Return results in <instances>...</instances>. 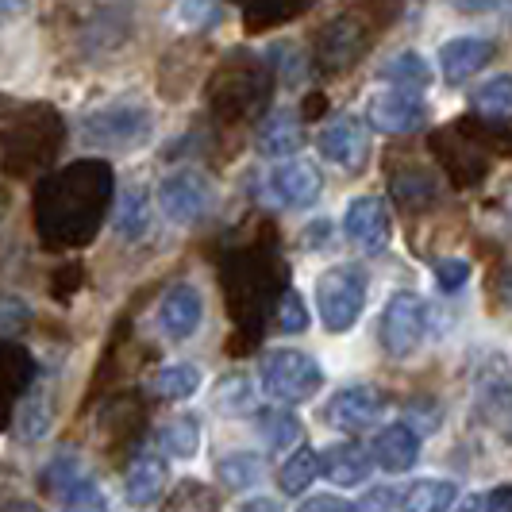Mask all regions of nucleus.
Here are the masks:
<instances>
[{
  "instance_id": "obj_19",
  "label": "nucleus",
  "mask_w": 512,
  "mask_h": 512,
  "mask_svg": "<svg viewBox=\"0 0 512 512\" xmlns=\"http://www.w3.org/2000/svg\"><path fill=\"white\" fill-rule=\"evenodd\" d=\"M116 231L124 239H143L151 231V197L143 189H124L116 201Z\"/></svg>"
},
{
  "instance_id": "obj_10",
  "label": "nucleus",
  "mask_w": 512,
  "mask_h": 512,
  "mask_svg": "<svg viewBox=\"0 0 512 512\" xmlns=\"http://www.w3.org/2000/svg\"><path fill=\"white\" fill-rule=\"evenodd\" d=\"M343 231L347 239L366 251V255H378L389 247V235H393V220H389V208L382 197H359L351 201L347 216H343Z\"/></svg>"
},
{
  "instance_id": "obj_28",
  "label": "nucleus",
  "mask_w": 512,
  "mask_h": 512,
  "mask_svg": "<svg viewBox=\"0 0 512 512\" xmlns=\"http://www.w3.org/2000/svg\"><path fill=\"white\" fill-rule=\"evenodd\" d=\"M251 405H255L251 382L243 374H228L220 382V389H216V409L224 412V416H243V412H251Z\"/></svg>"
},
{
  "instance_id": "obj_1",
  "label": "nucleus",
  "mask_w": 512,
  "mask_h": 512,
  "mask_svg": "<svg viewBox=\"0 0 512 512\" xmlns=\"http://www.w3.org/2000/svg\"><path fill=\"white\" fill-rule=\"evenodd\" d=\"M258 382H262V393L270 401H278V405H305L308 397H316V389L324 385V370L305 351L278 347V351H270L262 359Z\"/></svg>"
},
{
  "instance_id": "obj_17",
  "label": "nucleus",
  "mask_w": 512,
  "mask_h": 512,
  "mask_svg": "<svg viewBox=\"0 0 512 512\" xmlns=\"http://www.w3.org/2000/svg\"><path fill=\"white\" fill-rule=\"evenodd\" d=\"M301 147H305V128L293 112H274L258 128V154H266V158H289Z\"/></svg>"
},
{
  "instance_id": "obj_39",
  "label": "nucleus",
  "mask_w": 512,
  "mask_h": 512,
  "mask_svg": "<svg viewBox=\"0 0 512 512\" xmlns=\"http://www.w3.org/2000/svg\"><path fill=\"white\" fill-rule=\"evenodd\" d=\"M497 0H451V8H459V12H489Z\"/></svg>"
},
{
  "instance_id": "obj_5",
  "label": "nucleus",
  "mask_w": 512,
  "mask_h": 512,
  "mask_svg": "<svg viewBox=\"0 0 512 512\" xmlns=\"http://www.w3.org/2000/svg\"><path fill=\"white\" fill-rule=\"evenodd\" d=\"M212 201H216V189H212V181H208L205 174H197V170H178V174H170V178L158 185V205H162V212H166L174 224H181V228L205 220Z\"/></svg>"
},
{
  "instance_id": "obj_34",
  "label": "nucleus",
  "mask_w": 512,
  "mask_h": 512,
  "mask_svg": "<svg viewBox=\"0 0 512 512\" xmlns=\"http://www.w3.org/2000/svg\"><path fill=\"white\" fill-rule=\"evenodd\" d=\"M27 316H31V308L20 297H0V332L4 335L20 332L27 324Z\"/></svg>"
},
{
  "instance_id": "obj_26",
  "label": "nucleus",
  "mask_w": 512,
  "mask_h": 512,
  "mask_svg": "<svg viewBox=\"0 0 512 512\" xmlns=\"http://www.w3.org/2000/svg\"><path fill=\"white\" fill-rule=\"evenodd\" d=\"M162 451H170L174 459H193L201 451V420L197 416H181L162 428Z\"/></svg>"
},
{
  "instance_id": "obj_22",
  "label": "nucleus",
  "mask_w": 512,
  "mask_h": 512,
  "mask_svg": "<svg viewBox=\"0 0 512 512\" xmlns=\"http://www.w3.org/2000/svg\"><path fill=\"white\" fill-rule=\"evenodd\" d=\"M320 474H324L320 455H316V451H308V447H301V451H293L289 462L278 470V486H282L285 497H301V493H305Z\"/></svg>"
},
{
  "instance_id": "obj_15",
  "label": "nucleus",
  "mask_w": 512,
  "mask_h": 512,
  "mask_svg": "<svg viewBox=\"0 0 512 512\" xmlns=\"http://www.w3.org/2000/svg\"><path fill=\"white\" fill-rule=\"evenodd\" d=\"M51 474L58 478V482H54V493L62 497V512H108L97 482H93L89 474H81L74 459H66L62 466L54 462Z\"/></svg>"
},
{
  "instance_id": "obj_2",
  "label": "nucleus",
  "mask_w": 512,
  "mask_h": 512,
  "mask_svg": "<svg viewBox=\"0 0 512 512\" xmlns=\"http://www.w3.org/2000/svg\"><path fill=\"white\" fill-rule=\"evenodd\" d=\"M366 289L370 282L362 266H332L316 278V308L328 332L343 335L355 328V320L366 308Z\"/></svg>"
},
{
  "instance_id": "obj_21",
  "label": "nucleus",
  "mask_w": 512,
  "mask_h": 512,
  "mask_svg": "<svg viewBox=\"0 0 512 512\" xmlns=\"http://www.w3.org/2000/svg\"><path fill=\"white\" fill-rule=\"evenodd\" d=\"M205 382V374L193 366V362H174V366H162L154 374V393L166 397V401H189Z\"/></svg>"
},
{
  "instance_id": "obj_20",
  "label": "nucleus",
  "mask_w": 512,
  "mask_h": 512,
  "mask_svg": "<svg viewBox=\"0 0 512 512\" xmlns=\"http://www.w3.org/2000/svg\"><path fill=\"white\" fill-rule=\"evenodd\" d=\"M382 81L389 85H397V89H412V93H420V89H428L432 85V66L420 58L416 51H401L397 58H389L382 70H378Z\"/></svg>"
},
{
  "instance_id": "obj_18",
  "label": "nucleus",
  "mask_w": 512,
  "mask_h": 512,
  "mask_svg": "<svg viewBox=\"0 0 512 512\" xmlns=\"http://www.w3.org/2000/svg\"><path fill=\"white\" fill-rule=\"evenodd\" d=\"M459 501V486L447 478H420L405 489L401 512H451Z\"/></svg>"
},
{
  "instance_id": "obj_3",
  "label": "nucleus",
  "mask_w": 512,
  "mask_h": 512,
  "mask_svg": "<svg viewBox=\"0 0 512 512\" xmlns=\"http://www.w3.org/2000/svg\"><path fill=\"white\" fill-rule=\"evenodd\" d=\"M154 120L147 108L139 104H112V108H97L81 120V139L93 147H108V151H131L143 147L151 139Z\"/></svg>"
},
{
  "instance_id": "obj_31",
  "label": "nucleus",
  "mask_w": 512,
  "mask_h": 512,
  "mask_svg": "<svg viewBox=\"0 0 512 512\" xmlns=\"http://www.w3.org/2000/svg\"><path fill=\"white\" fill-rule=\"evenodd\" d=\"M459 512H512V489H489V493H470L459 505Z\"/></svg>"
},
{
  "instance_id": "obj_25",
  "label": "nucleus",
  "mask_w": 512,
  "mask_h": 512,
  "mask_svg": "<svg viewBox=\"0 0 512 512\" xmlns=\"http://www.w3.org/2000/svg\"><path fill=\"white\" fill-rule=\"evenodd\" d=\"M474 108L489 120H509L512 116V74H497L478 85Z\"/></svg>"
},
{
  "instance_id": "obj_11",
  "label": "nucleus",
  "mask_w": 512,
  "mask_h": 512,
  "mask_svg": "<svg viewBox=\"0 0 512 512\" xmlns=\"http://www.w3.org/2000/svg\"><path fill=\"white\" fill-rule=\"evenodd\" d=\"M201 320H205V301H201V293L189 282L170 285L166 297H162V305H158V328L166 332V339H178L181 343V339L197 335Z\"/></svg>"
},
{
  "instance_id": "obj_33",
  "label": "nucleus",
  "mask_w": 512,
  "mask_h": 512,
  "mask_svg": "<svg viewBox=\"0 0 512 512\" xmlns=\"http://www.w3.org/2000/svg\"><path fill=\"white\" fill-rule=\"evenodd\" d=\"M166 512H216V505H212V497L201 486H189L166 505Z\"/></svg>"
},
{
  "instance_id": "obj_30",
  "label": "nucleus",
  "mask_w": 512,
  "mask_h": 512,
  "mask_svg": "<svg viewBox=\"0 0 512 512\" xmlns=\"http://www.w3.org/2000/svg\"><path fill=\"white\" fill-rule=\"evenodd\" d=\"M278 324H282V332L297 335L308 328V308H305V297L301 293H285L282 297V308H278Z\"/></svg>"
},
{
  "instance_id": "obj_9",
  "label": "nucleus",
  "mask_w": 512,
  "mask_h": 512,
  "mask_svg": "<svg viewBox=\"0 0 512 512\" xmlns=\"http://www.w3.org/2000/svg\"><path fill=\"white\" fill-rule=\"evenodd\" d=\"M385 397L374 385H351V389H339L332 401L324 405V420L339 428V432H366L382 420Z\"/></svg>"
},
{
  "instance_id": "obj_23",
  "label": "nucleus",
  "mask_w": 512,
  "mask_h": 512,
  "mask_svg": "<svg viewBox=\"0 0 512 512\" xmlns=\"http://www.w3.org/2000/svg\"><path fill=\"white\" fill-rule=\"evenodd\" d=\"M255 428H258V439H262L270 451H285V447H293V443L301 439V420H297L293 412H282V409L258 412Z\"/></svg>"
},
{
  "instance_id": "obj_7",
  "label": "nucleus",
  "mask_w": 512,
  "mask_h": 512,
  "mask_svg": "<svg viewBox=\"0 0 512 512\" xmlns=\"http://www.w3.org/2000/svg\"><path fill=\"white\" fill-rule=\"evenodd\" d=\"M324 178L312 162H282L262 181V201L274 208H305L320 197Z\"/></svg>"
},
{
  "instance_id": "obj_40",
  "label": "nucleus",
  "mask_w": 512,
  "mask_h": 512,
  "mask_svg": "<svg viewBox=\"0 0 512 512\" xmlns=\"http://www.w3.org/2000/svg\"><path fill=\"white\" fill-rule=\"evenodd\" d=\"M239 512H282V509H278L274 501H266V497H255V501H247Z\"/></svg>"
},
{
  "instance_id": "obj_38",
  "label": "nucleus",
  "mask_w": 512,
  "mask_h": 512,
  "mask_svg": "<svg viewBox=\"0 0 512 512\" xmlns=\"http://www.w3.org/2000/svg\"><path fill=\"white\" fill-rule=\"evenodd\" d=\"M328 228H332L328 220H316V224L308 228V239H305V247H308V251H316V247H324V231H328Z\"/></svg>"
},
{
  "instance_id": "obj_12",
  "label": "nucleus",
  "mask_w": 512,
  "mask_h": 512,
  "mask_svg": "<svg viewBox=\"0 0 512 512\" xmlns=\"http://www.w3.org/2000/svg\"><path fill=\"white\" fill-rule=\"evenodd\" d=\"M166 482H170L166 459L158 451H143V455L131 459L128 474H124V497H128V505H135V509H151L154 501L162 497Z\"/></svg>"
},
{
  "instance_id": "obj_4",
  "label": "nucleus",
  "mask_w": 512,
  "mask_h": 512,
  "mask_svg": "<svg viewBox=\"0 0 512 512\" xmlns=\"http://www.w3.org/2000/svg\"><path fill=\"white\" fill-rule=\"evenodd\" d=\"M424 332H428V308H424V297L416 293H393L385 301L382 312V347L389 359H409L412 351L424 343Z\"/></svg>"
},
{
  "instance_id": "obj_13",
  "label": "nucleus",
  "mask_w": 512,
  "mask_h": 512,
  "mask_svg": "<svg viewBox=\"0 0 512 512\" xmlns=\"http://www.w3.org/2000/svg\"><path fill=\"white\" fill-rule=\"evenodd\" d=\"M493 58V43L482 35H459V39H447L439 47V70L451 85H459L466 77H474L478 70H486V62Z\"/></svg>"
},
{
  "instance_id": "obj_35",
  "label": "nucleus",
  "mask_w": 512,
  "mask_h": 512,
  "mask_svg": "<svg viewBox=\"0 0 512 512\" xmlns=\"http://www.w3.org/2000/svg\"><path fill=\"white\" fill-rule=\"evenodd\" d=\"M297 512H359L351 501H343V497H335V493H312L301 501V509Z\"/></svg>"
},
{
  "instance_id": "obj_24",
  "label": "nucleus",
  "mask_w": 512,
  "mask_h": 512,
  "mask_svg": "<svg viewBox=\"0 0 512 512\" xmlns=\"http://www.w3.org/2000/svg\"><path fill=\"white\" fill-rule=\"evenodd\" d=\"M266 478V459L258 451H235L220 459V482L228 489H255Z\"/></svg>"
},
{
  "instance_id": "obj_14",
  "label": "nucleus",
  "mask_w": 512,
  "mask_h": 512,
  "mask_svg": "<svg viewBox=\"0 0 512 512\" xmlns=\"http://www.w3.org/2000/svg\"><path fill=\"white\" fill-rule=\"evenodd\" d=\"M370 455H374V466H382L385 474H405L420 459V436L409 424H389L374 436Z\"/></svg>"
},
{
  "instance_id": "obj_6",
  "label": "nucleus",
  "mask_w": 512,
  "mask_h": 512,
  "mask_svg": "<svg viewBox=\"0 0 512 512\" xmlns=\"http://www.w3.org/2000/svg\"><path fill=\"white\" fill-rule=\"evenodd\" d=\"M366 120H370V128L385 131V135H409V131L424 128L428 104L420 101V93H412V89L385 85V89L366 97Z\"/></svg>"
},
{
  "instance_id": "obj_37",
  "label": "nucleus",
  "mask_w": 512,
  "mask_h": 512,
  "mask_svg": "<svg viewBox=\"0 0 512 512\" xmlns=\"http://www.w3.org/2000/svg\"><path fill=\"white\" fill-rule=\"evenodd\" d=\"M27 8H31V0H0V24H8V20H20Z\"/></svg>"
},
{
  "instance_id": "obj_16",
  "label": "nucleus",
  "mask_w": 512,
  "mask_h": 512,
  "mask_svg": "<svg viewBox=\"0 0 512 512\" xmlns=\"http://www.w3.org/2000/svg\"><path fill=\"white\" fill-rule=\"evenodd\" d=\"M324 474H328V482H335L339 489H355L362 486L366 478H370V470H374V455L359 447V443H332L324 455Z\"/></svg>"
},
{
  "instance_id": "obj_8",
  "label": "nucleus",
  "mask_w": 512,
  "mask_h": 512,
  "mask_svg": "<svg viewBox=\"0 0 512 512\" xmlns=\"http://www.w3.org/2000/svg\"><path fill=\"white\" fill-rule=\"evenodd\" d=\"M316 147L320 154L339 166V170H347V174H359L362 166H366V158H370V143H366V131L355 116H335L328 120L320 135H316Z\"/></svg>"
},
{
  "instance_id": "obj_32",
  "label": "nucleus",
  "mask_w": 512,
  "mask_h": 512,
  "mask_svg": "<svg viewBox=\"0 0 512 512\" xmlns=\"http://www.w3.org/2000/svg\"><path fill=\"white\" fill-rule=\"evenodd\" d=\"M436 282L443 293H455L470 282V262L466 258H439L436 262Z\"/></svg>"
},
{
  "instance_id": "obj_29",
  "label": "nucleus",
  "mask_w": 512,
  "mask_h": 512,
  "mask_svg": "<svg viewBox=\"0 0 512 512\" xmlns=\"http://www.w3.org/2000/svg\"><path fill=\"white\" fill-rule=\"evenodd\" d=\"M174 20L181 27H208L220 20V0H178Z\"/></svg>"
},
{
  "instance_id": "obj_36",
  "label": "nucleus",
  "mask_w": 512,
  "mask_h": 512,
  "mask_svg": "<svg viewBox=\"0 0 512 512\" xmlns=\"http://www.w3.org/2000/svg\"><path fill=\"white\" fill-rule=\"evenodd\" d=\"M359 512H393V497H389L385 489H374V493H366V501L359 505Z\"/></svg>"
},
{
  "instance_id": "obj_27",
  "label": "nucleus",
  "mask_w": 512,
  "mask_h": 512,
  "mask_svg": "<svg viewBox=\"0 0 512 512\" xmlns=\"http://www.w3.org/2000/svg\"><path fill=\"white\" fill-rule=\"evenodd\" d=\"M482 416H486V424L497 436H505L512 443V389L509 385H497V389H486V393H482Z\"/></svg>"
}]
</instances>
